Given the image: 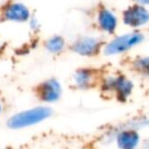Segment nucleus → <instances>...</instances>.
Wrapping results in <instances>:
<instances>
[{
	"mask_svg": "<svg viewBox=\"0 0 149 149\" xmlns=\"http://www.w3.org/2000/svg\"><path fill=\"white\" fill-rule=\"evenodd\" d=\"M98 88L102 95L115 98L117 102L125 104L133 94L135 84L123 73H113L102 75Z\"/></svg>",
	"mask_w": 149,
	"mask_h": 149,
	"instance_id": "f257e3e1",
	"label": "nucleus"
},
{
	"mask_svg": "<svg viewBox=\"0 0 149 149\" xmlns=\"http://www.w3.org/2000/svg\"><path fill=\"white\" fill-rule=\"evenodd\" d=\"M52 114H53L52 109L47 106L33 107L29 110L22 111L12 115L8 119L7 126L8 128L13 130L29 128L46 121L52 116Z\"/></svg>",
	"mask_w": 149,
	"mask_h": 149,
	"instance_id": "f03ea898",
	"label": "nucleus"
},
{
	"mask_svg": "<svg viewBox=\"0 0 149 149\" xmlns=\"http://www.w3.org/2000/svg\"><path fill=\"white\" fill-rule=\"evenodd\" d=\"M145 40L144 35L139 31H133L131 33L120 35L110 42L106 43L104 47V54L106 56H118L127 53L136 46L143 43Z\"/></svg>",
	"mask_w": 149,
	"mask_h": 149,
	"instance_id": "7ed1b4c3",
	"label": "nucleus"
},
{
	"mask_svg": "<svg viewBox=\"0 0 149 149\" xmlns=\"http://www.w3.org/2000/svg\"><path fill=\"white\" fill-rule=\"evenodd\" d=\"M102 75L100 70L90 67L78 68L72 75L73 86L79 90H88L100 85Z\"/></svg>",
	"mask_w": 149,
	"mask_h": 149,
	"instance_id": "20e7f679",
	"label": "nucleus"
},
{
	"mask_svg": "<svg viewBox=\"0 0 149 149\" xmlns=\"http://www.w3.org/2000/svg\"><path fill=\"white\" fill-rule=\"evenodd\" d=\"M106 45L102 40L95 37H81L70 46V49L75 54L82 57H96L104 50Z\"/></svg>",
	"mask_w": 149,
	"mask_h": 149,
	"instance_id": "39448f33",
	"label": "nucleus"
},
{
	"mask_svg": "<svg viewBox=\"0 0 149 149\" xmlns=\"http://www.w3.org/2000/svg\"><path fill=\"white\" fill-rule=\"evenodd\" d=\"M122 20L125 26L138 31L149 22V9L140 4L134 3L126 8L122 13Z\"/></svg>",
	"mask_w": 149,
	"mask_h": 149,
	"instance_id": "423d86ee",
	"label": "nucleus"
},
{
	"mask_svg": "<svg viewBox=\"0 0 149 149\" xmlns=\"http://www.w3.org/2000/svg\"><path fill=\"white\" fill-rule=\"evenodd\" d=\"M115 140L119 149H134L138 148L141 144L142 137L139 131L130 128H126L123 125L114 127Z\"/></svg>",
	"mask_w": 149,
	"mask_h": 149,
	"instance_id": "0eeeda50",
	"label": "nucleus"
},
{
	"mask_svg": "<svg viewBox=\"0 0 149 149\" xmlns=\"http://www.w3.org/2000/svg\"><path fill=\"white\" fill-rule=\"evenodd\" d=\"M38 97L46 104H54L61 98L63 88L60 81L56 78H49L41 82L36 88Z\"/></svg>",
	"mask_w": 149,
	"mask_h": 149,
	"instance_id": "6e6552de",
	"label": "nucleus"
},
{
	"mask_svg": "<svg viewBox=\"0 0 149 149\" xmlns=\"http://www.w3.org/2000/svg\"><path fill=\"white\" fill-rule=\"evenodd\" d=\"M1 20L14 22H28L31 18L30 9L24 4L20 2L9 1L4 4L0 10Z\"/></svg>",
	"mask_w": 149,
	"mask_h": 149,
	"instance_id": "1a4fd4ad",
	"label": "nucleus"
},
{
	"mask_svg": "<svg viewBox=\"0 0 149 149\" xmlns=\"http://www.w3.org/2000/svg\"><path fill=\"white\" fill-rule=\"evenodd\" d=\"M96 24L102 33L113 35L118 28V17L111 9L100 5L96 13Z\"/></svg>",
	"mask_w": 149,
	"mask_h": 149,
	"instance_id": "9d476101",
	"label": "nucleus"
},
{
	"mask_svg": "<svg viewBox=\"0 0 149 149\" xmlns=\"http://www.w3.org/2000/svg\"><path fill=\"white\" fill-rule=\"evenodd\" d=\"M130 68L135 74L141 77H149V56H137L130 63Z\"/></svg>",
	"mask_w": 149,
	"mask_h": 149,
	"instance_id": "9b49d317",
	"label": "nucleus"
},
{
	"mask_svg": "<svg viewBox=\"0 0 149 149\" xmlns=\"http://www.w3.org/2000/svg\"><path fill=\"white\" fill-rule=\"evenodd\" d=\"M65 47H66V43H65L64 38L58 35L49 38L45 42V48L47 49V51L51 54H55V55L62 53Z\"/></svg>",
	"mask_w": 149,
	"mask_h": 149,
	"instance_id": "f8f14e48",
	"label": "nucleus"
},
{
	"mask_svg": "<svg viewBox=\"0 0 149 149\" xmlns=\"http://www.w3.org/2000/svg\"><path fill=\"white\" fill-rule=\"evenodd\" d=\"M123 126L126 128H130V129L137 130V131L149 127V112L133 117L129 121L125 122Z\"/></svg>",
	"mask_w": 149,
	"mask_h": 149,
	"instance_id": "ddd939ff",
	"label": "nucleus"
},
{
	"mask_svg": "<svg viewBox=\"0 0 149 149\" xmlns=\"http://www.w3.org/2000/svg\"><path fill=\"white\" fill-rule=\"evenodd\" d=\"M30 26L33 31H40L41 26H40L39 19L36 16H31L30 18Z\"/></svg>",
	"mask_w": 149,
	"mask_h": 149,
	"instance_id": "4468645a",
	"label": "nucleus"
},
{
	"mask_svg": "<svg viewBox=\"0 0 149 149\" xmlns=\"http://www.w3.org/2000/svg\"><path fill=\"white\" fill-rule=\"evenodd\" d=\"M134 2L137 4H140V5L143 6H149V0H134Z\"/></svg>",
	"mask_w": 149,
	"mask_h": 149,
	"instance_id": "2eb2a0df",
	"label": "nucleus"
},
{
	"mask_svg": "<svg viewBox=\"0 0 149 149\" xmlns=\"http://www.w3.org/2000/svg\"><path fill=\"white\" fill-rule=\"evenodd\" d=\"M2 112H3V104H2L1 100H0V115L2 114Z\"/></svg>",
	"mask_w": 149,
	"mask_h": 149,
	"instance_id": "dca6fc26",
	"label": "nucleus"
},
{
	"mask_svg": "<svg viewBox=\"0 0 149 149\" xmlns=\"http://www.w3.org/2000/svg\"><path fill=\"white\" fill-rule=\"evenodd\" d=\"M134 149H142V148H139V147H138V148H134Z\"/></svg>",
	"mask_w": 149,
	"mask_h": 149,
	"instance_id": "f3484780",
	"label": "nucleus"
},
{
	"mask_svg": "<svg viewBox=\"0 0 149 149\" xmlns=\"http://www.w3.org/2000/svg\"><path fill=\"white\" fill-rule=\"evenodd\" d=\"M0 50H1V43H0Z\"/></svg>",
	"mask_w": 149,
	"mask_h": 149,
	"instance_id": "a211bd4d",
	"label": "nucleus"
},
{
	"mask_svg": "<svg viewBox=\"0 0 149 149\" xmlns=\"http://www.w3.org/2000/svg\"><path fill=\"white\" fill-rule=\"evenodd\" d=\"M0 149H3V148H0Z\"/></svg>",
	"mask_w": 149,
	"mask_h": 149,
	"instance_id": "6ab92c4d",
	"label": "nucleus"
}]
</instances>
